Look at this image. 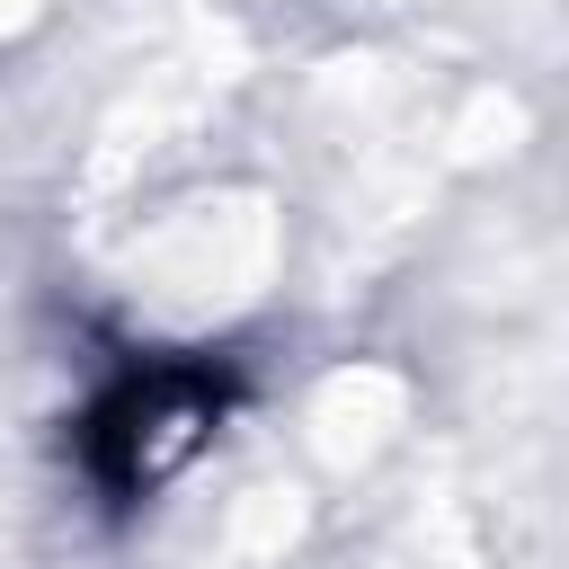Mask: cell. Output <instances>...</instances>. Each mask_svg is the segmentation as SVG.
Instances as JSON below:
<instances>
[{"label": "cell", "instance_id": "obj_1", "mask_svg": "<svg viewBox=\"0 0 569 569\" xmlns=\"http://www.w3.org/2000/svg\"><path fill=\"white\" fill-rule=\"evenodd\" d=\"M231 409V382L213 365H133L116 373L89 418H80V471L107 489V498H151L160 480H178L213 427Z\"/></svg>", "mask_w": 569, "mask_h": 569}]
</instances>
